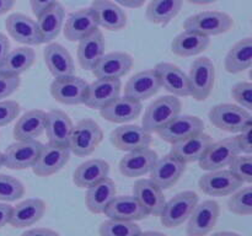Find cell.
Instances as JSON below:
<instances>
[{
  "label": "cell",
  "mask_w": 252,
  "mask_h": 236,
  "mask_svg": "<svg viewBox=\"0 0 252 236\" xmlns=\"http://www.w3.org/2000/svg\"><path fill=\"white\" fill-rule=\"evenodd\" d=\"M252 65V38L240 39L234 44L225 57V70L230 74H239L250 69Z\"/></svg>",
  "instance_id": "cell-37"
},
{
  "label": "cell",
  "mask_w": 252,
  "mask_h": 236,
  "mask_svg": "<svg viewBox=\"0 0 252 236\" xmlns=\"http://www.w3.org/2000/svg\"><path fill=\"white\" fill-rule=\"evenodd\" d=\"M212 143L213 139L211 135L204 132L197 133L181 142L171 144L170 154L176 156L185 164H189V162L198 161Z\"/></svg>",
  "instance_id": "cell-23"
},
{
  "label": "cell",
  "mask_w": 252,
  "mask_h": 236,
  "mask_svg": "<svg viewBox=\"0 0 252 236\" xmlns=\"http://www.w3.org/2000/svg\"><path fill=\"white\" fill-rule=\"evenodd\" d=\"M89 84L84 79L69 75L54 79L51 84V95L63 105L84 103L88 93Z\"/></svg>",
  "instance_id": "cell-9"
},
{
  "label": "cell",
  "mask_w": 252,
  "mask_h": 236,
  "mask_svg": "<svg viewBox=\"0 0 252 236\" xmlns=\"http://www.w3.org/2000/svg\"><path fill=\"white\" fill-rule=\"evenodd\" d=\"M181 101L176 96H162L145 108L143 128L149 133H158L170 120L181 113Z\"/></svg>",
  "instance_id": "cell-2"
},
{
  "label": "cell",
  "mask_w": 252,
  "mask_h": 236,
  "mask_svg": "<svg viewBox=\"0 0 252 236\" xmlns=\"http://www.w3.org/2000/svg\"><path fill=\"white\" fill-rule=\"evenodd\" d=\"M24 194L25 187L19 179L9 175H0V201L15 202Z\"/></svg>",
  "instance_id": "cell-42"
},
{
  "label": "cell",
  "mask_w": 252,
  "mask_h": 236,
  "mask_svg": "<svg viewBox=\"0 0 252 236\" xmlns=\"http://www.w3.org/2000/svg\"><path fill=\"white\" fill-rule=\"evenodd\" d=\"M236 144H238L239 151L245 155L252 154V124L248 125L243 132L239 133L235 137Z\"/></svg>",
  "instance_id": "cell-47"
},
{
  "label": "cell",
  "mask_w": 252,
  "mask_h": 236,
  "mask_svg": "<svg viewBox=\"0 0 252 236\" xmlns=\"http://www.w3.org/2000/svg\"><path fill=\"white\" fill-rule=\"evenodd\" d=\"M231 95L234 100L239 103V106L244 107L245 110H251L252 107V84L246 83H238L231 88Z\"/></svg>",
  "instance_id": "cell-44"
},
{
  "label": "cell",
  "mask_w": 252,
  "mask_h": 236,
  "mask_svg": "<svg viewBox=\"0 0 252 236\" xmlns=\"http://www.w3.org/2000/svg\"><path fill=\"white\" fill-rule=\"evenodd\" d=\"M133 66V58L125 52L103 54L93 69L96 79H121L127 75Z\"/></svg>",
  "instance_id": "cell-18"
},
{
  "label": "cell",
  "mask_w": 252,
  "mask_h": 236,
  "mask_svg": "<svg viewBox=\"0 0 252 236\" xmlns=\"http://www.w3.org/2000/svg\"><path fill=\"white\" fill-rule=\"evenodd\" d=\"M199 188L203 193L213 197H224L238 191L243 182L230 170H216L203 175L198 181Z\"/></svg>",
  "instance_id": "cell-13"
},
{
  "label": "cell",
  "mask_w": 252,
  "mask_h": 236,
  "mask_svg": "<svg viewBox=\"0 0 252 236\" xmlns=\"http://www.w3.org/2000/svg\"><path fill=\"white\" fill-rule=\"evenodd\" d=\"M229 170L240 179L243 183L252 182V157L251 155L235 156L229 164Z\"/></svg>",
  "instance_id": "cell-43"
},
{
  "label": "cell",
  "mask_w": 252,
  "mask_h": 236,
  "mask_svg": "<svg viewBox=\"0 0 252 236\" xmlns=\"http://www.w3.org/2000/svg\"><path fill=\"white\" fill-rule=\"evenodd\" d=\"M64 15H65V11H64L63 5L59 4L58 1L37 15L36 24L43 43H51L53 39L58 37L63 27Z\"/></svg>",
  "instance_id": "cell-30"
},
{
  "label": "cell",
  "mask_w": 252,
  "mask_h": 236,
  "mask_svg": "<svg viewBox=\"0 0 252 236\" xmlns=\"http://www.w3.org/2000/svg\"><path fill=\"white\" fill-rule=\"evenodd\" d=\"M19 103L16 101H1L0 102V127L10 124L20 115Z\"/></svg>",
  "instance_id": "cell-45"
},
{
  "label": "cell",
  "mask_w": 252,
  "mask_h": 236,
  "mask_svg": "<svg viewBox=\"0 0 252 236\" xmlns=\"http://www.w3.org/2000/svg\"><path fill=\"white\" fill-rule=\"evenodd\" d=\"M184 0H152L147 6V19L152 24L166 26L181 11Z\"/></svg>",
  "instance_id": "cell-39"
},
{
  "label": "cell",
  "mask_w": 252,
  "mask_h": 236,
  "mask_svg": "<svg viewBox=\"0 0 252 236\" xmlns=\"http://www.w3.org/2000/svg\"><path fill=\"white\" fill-rule=\"evenodd\" d=\"M209 43V37L185 30L172 39L171 51L179 57H193L203 53L208 48Z\"/></svg>",
  "instance_id": "cell-36"
},
{
  "label": "cell",
  "mask_w": 252,
  "mask_h": 236,
  "mask_svg": "<svg viewBox=\"0 0 252 236\" xmlns=\"http://www.w3.org/2000/svg\"><path fill=\"white\" fill-rule=\"evenodd\" d=\"M115 182L106 177L102 181L97 182L94 186L89 187L85 196V204L89 210L94 214H103L108 204L116 197Z\"/></svg>",
  "instance_id": "cell-34"
},
{
  "label": "cell",
  "mask_w": 252,
  "mask_h": 236,
  "mask_svg": "<svg viewBox=\"0 0 252 236\" xmlns=\"http://www.w3.org/2000/svg\"><path fill=\"white\" fill-rule=\"evenodd\" d=\"M161 88L155 69L139 71L134 74L125 86V96L142 102L143 100L153 97Z\"/></svg>",
  "instance_id": "cell-19"
},
{
  "label": "cell",
  "mask_w": 252,
  "mask_h": 236,
  "mask_svg": "<svg viewBox=\"0 0 252 236\" xmlns=\"http://www.w3.org/2000/svg\"><path fill=\"white\" fill-rule=\"evenodd\" d=\"M73 120L61 110H52L46 113V132L49 144L68 147L69 138L73 130Z\"/></svg>",
  "instance_id": "cell-26"
},
{
  "label": "cell",
  "mask_w": 252,
  "mask_h": 236,
  "mask_svg": "<svg viewBox=\"0 0 252 236\" xmlns=\"http://www.w3.org/2000/svg\"><path fill=\"white\" fill-rule=\"evenodd\" d=\"M117 4L122 5L125 7H129V9H139L144 5L145 0H115Z\"/></svg>",
  "instance_id": "cell-52"
},
{
  "label": "cell",
  "mask_w": 252,
  "mask_h": 236,
  "mask_svg": "<svg viewBox=\"0 0 252 236\" xmlns=\"http://www.w3.org/2000/svg\"><path fill=\"white\" fill-rule=\"evenodd\" d=\"M121 90V79H96L89 85L84 103L94 110H101L120 97Z\"/></svg>",
  "instance_id": "cell-17"
},
{
  "label": "cell",
  "mask_w": 252,
  "mask_h": 236,
  "mask_svg": "<svg viewBox=\"0 0 252 236\" xmlns=\"http://www.w3.org/2000/svg\"><path fill=\"white\" fill-rule=\"evenodd\" d=\"M158 76H159L160 86L169 91L176 97H186L189 96V84L186 73L177 65L171 63H159L155 66Z\"/></svg>",
  "instance_id": "cell-21"
},
{
  "label": "cell",
  "mask_w": 252,
  "mask_h": 236,
  "mask_svg": "<svg viewBox=\"0 0 252 236\" xmlns=\"http://www.w3.org/2000/svg\"><path fill=\"white\" fill-rule=\"evenodd\" d=\"M204 123L201 118L196 116H177L174 119L170 120L166 125L161 128L158 132V135L161 138L164 142L175 144L177 142L186 139L191 135L197 133L203 132Z\"/></svg>",
  "instance_id": "cell-14"
},
{
  "label": "cell",
  "mask_w": 252,
  "mask_h": 236,
  "mask_svg": "<svg viewBox=\"0 0 252 236\" xmlns=\"http://www.w3.org/2000/svg\"><path fill=\"white\" fill-rule=\"evenodd\" d=\"M57 0H30V4H31V9L33 15H39L43 10H46L47 7L51 6L52 4H54Z\"/></svg>",
  "instance_id": "cell-49"
},
{
  "label": "cell",
  "mask_w": 252,
  "mask_h": 236,
  "mask_svg": "<svg viewBox=\"0 0 252 236\" xmlns=\"http://www.w3.org/2000/svg\"><path fill=\"white\" fill-rule=\"evenodd\" d=\"M98 26L108 31H120L127 25V15L111 0H94L91 4Z\"/></svg>",
  "instance_id": "cell-28"
},
{
  "label": "cell",
  "mask_w": 252,
  "mask_h": 236,
  "mask_svg": "<svg viewBox=\"0 0 252 236\" xmlns=\"http://www.w3.org/2000/svg\"><path fill=\"white\" fill-rule=\"evenodd\" d=\"M240 154L235 138H226L217 143H212L202 155L199 166L206 171H216L229 166L231 160Z\"/></svg>",
  "instance_id": "cell-7"
},
{
  "label": "cell",
  "mask_w": 252,
  "mask_h": 236,
  "mask_svg": "<svg viewBox=\"0 0 252 236\" xmlns=\"http://www.w3.org/2000/svg\"><path fill=\"white\" fill-rule=\"evenodd\" d=\"M5 27L10 37L19 43L27 46H38L43 43L36 21L26 15L20 12L9 15L5 20Z\"/></svg>",
  "instance_id": "cell-16"
},
{
  "label": "cell",
  "mask_w": 252,
  "mask_h": 236,
  "mask_svg": "<svg viewBox=\"0 0 252 236\" xmlns=\"http://www.w3.org/2000/svg\"><path fill=\"white\" fill-rule=\"evenodd\" d=\"M20 76L7 75L0 73V100L11 96L20 88Z\"/></svg>",
  "instance_id": "cell-46"
},
{
  "label": "cell",
  "mask_w": 252,
  "mask_h": 236,
  "mask_svg": "<svg viewBox=\"0 0 252 236\" xmlns=\"http://www.w3.org/2000/svg\"><path fill=\"white\" fill-rule=\"evenodd\" d=\"M11 206L5 203H0V229L4 228L6 224H9L10 216H11Z\"/></svg>",
  "instance_id": "cell-50"
},
{
  "label": "cell",
  "mask_w": 252,
  "mask_h": 236,
  "mask_svg": "<svg viewBox=\"0 0 252 236\" xmlns=\"http://www.w3.org/2000/svg\"><path fill=\"white\" fill-rule=\"evenodd\" d=\"M4 166V155L2 152H0V167Z\"/></svg>",
  "instance_id": "cell-57"
},
{
  "label": "cell",
  "mask_w": 252,
  "mask_h": 236,
  "mask_svg": "<svg viewBox=\"0 0 252 236\" xmlns=\"http://www.w3.org/2000/svg\"><path fill=\"white\" fill-rule=\"evenodd\" d=\"M197 203H198V194L196 192L185 191L177 193L165 203L159 215L160 221L165 228H177L189 218Z\"/></svg>",
  "instance_id": "cell-6"
},
{
  "label": "cell",
  "mask_w": 252,
  "mask_h": 236,
  "mask_svg": "<svg viewBox=\"0 0 252 236\" xmlns=\"http://www.w3.org/2000/svg\"><path fill=\"white\" fill-rule=\"evenodd\" d=\"M185 171L186 164L169 152L155 161L154 166L150 170V179L161 189H167L177 183Z\"/></svg>",
  "instance_id": "cell-15"
},
{
  "label": "cell",
  "mask_w": 252,
  "mask_h": 236,
  "mask_svg": "<svg viewBox=\"0 0 252 236\" xmlns=\"http://www.w3.org/2000/svg\"><path fill=\"white\" fill-rule=\"evenodd\" d=\"M43 58L48 70L54 79L74 75L75 65L68 49L59 43H49L44 48Z\"/></svg>",
  "instance_id": "cell-32"
},
{
  "label": "cell",
  "mask_w": 252,
  "mask_h": 236,
  "mask_svg": "<svg viewBox=\"0 0 252 236\" xmlns=\"http://www.w3.org/2000/svg\"><path fill=\"white\" fill-rule=\"evenodd\" d=\"M102 139L103 132L100 125L91 118H85L73 127L68 148L76 156H88L95 151Z\"/></svg>",
  "instance_id": "cell-1"
},
{
  "label": "cell",
  "mask_w": 252,
  "mask_h": 236,
  "mask_svg": "<svg viewBox=\"0 0 252 236\" xmlns=\"http://www.w3.org/2000/svg\"><path fill=\"white\" fill-rule=\"evenodd\" d=\"M212 236H241L236 233H231V231H220V233H216Z\"/></svg>",
  "instance_id": "cell-56"
},
{
  "label": "cell",
  "mask_w": 252,
  "mask_h": 236,
  "mask_svg": "<svg viewBox=\"0 0 252 236\" xmlns=\"http://www.w3.org/2000/svg\"><path fill=\"white\" fill-rule=\"evenodd\" d=\"M105 54V38L100 30L79 41L78 60L84 70H93L97 61Z\"/></svg>",
  "instance_id": "cell-31"
},
{
  "label": "cell",
  "mask_w": 252,
  "mask_h": 236,
  "mask_svg": "<svg viewBox=\"0 0 252 236\" xmlns=\"http://www.w3.org/2000/svg\"><path fill=\"white\" fill-rule=\"evenodd\" d=\"M10 52V42L4 33L0 32V65L2 64L4 59L6 58L7 53Z\"/></svg>",
  "instance_id": "cell-51"
},
{
  "label": "cell",
  "mask_w": 252,
  "mask_h": 236,
  "mask_svg": "<svg viewBox=\"0 0 252 236\" xmlns=\"http://www.w3.org/2000/svg\"><path fill=\"white\" fill-rule=\"evenodd\" d=\"M138 236H166L165 234L159 233V231H144V233H140Z\"/></svg>",
  "instance_id": "cell-55"
},
{
  "label": "cell",
  "mask_w": 252,
  "mask_h": 236,
  "mask_svg": "<svg viewBox=\"0 0 252 236\" xmlns=\"http://www.w3.org/2000/svg\"><path fill=\"white\" fill-rule=\"evenodd\" d=\"M142 102L133 98L122 96L117 97L115 101L101 108V117L112 123H127L137 119L142 113Z\"/></svg>",
  "instance_id": "cell-25"
},
{
  "label": "cell",
  "mask_w": 252,
  "mask_h": 236,
  "mask_svg": "<svg viewBox=\"0 0 252 236\" xmlns=\"http://www.w3.org/2000/svg\"><path fill=\"white\" fill-rule=\"evenodd\" d=\"M98 29L97 20L91 7L71 12L64 26V37L70 42H79Z\"/></svg>",
  "instance_id": "cell-20"
},
{
  "label": "cell",
  "mask_w": 252,
  "mask_h": 236,
  "mask_svg": "<svg viewBox=\"0 0 252 236\" xmlns=\"http://www.w3.org/2000/svg\"><path fill=\"white\" fill-rule=\"evenodd\" d=\"M157 160L158 154L149 148L130 151L121 159L120 172L128 178L144 176L150 172Z\"/></svg>",
  "instance_id": "cell-24"
},
{
  "label": "cell",
  "mask_w": 252,
  "mask_h": 236,
  "mask_svg": "<svg viewBox=\"0 0 252 236\" xmlns=\"http://www.w3.org/2000/svg\"><path fill=\"white\" fill-rule=\"evenodd\" d=\"M209 120L218 129L240 133L252 124V116L248 110L233 103H220L209 111Z\"/></svg>",
  "instance_id": "cell-3"
},
{
  "label": "cell",
  "mask_w": 252,
  "mask_h": 236,
  "mask_svg": "<svg viewBox=\"0 0 252 236\" xmlns=\"http://www.w3.org/2000/svg\"><path fill=\"white\" fill-rule=\"evenodd\" d=\"M228 209L238 215H251L252 214V188L250 186L238 189L228 201Z\"/></svg>",
  "instance_id": "cell-41"
},
{
  "label": "cell",
  "mask_w": 252,
  "mask_h": 236,
  "mask_svg": "<svg viewBox=\"0 0 252 236\" xmlns=\"http://www.w3.org/2000/svg\"><path fill=\"white\" fill-rule=\"evenodd\" d=\"M234 21L230 15L223 11H203L189 16L185 21L186 31L196 32L203 36H218L226 33L233 27Z\"/></svg>",
  "instance_id": "cell-4"
},
{
  "label": "cell",
  "mask_w": 252,
  "mask_h": 236,
  "mask_svg": "<svg viewBox=\"0 0 252 236\" xmlns=\"http://www.w3.org/2000/svg\"><path fill=\"white\" fill-rule=\"evenodd\" d=\"M15 0H0V16L9 12L14 7Z\"/></svg>",
  "instance_id": "cell-53"
},
{
  "label": "cell",
  "mask_w": 252,
  "mask_h": 236,
  "mask_svg": "<svg viewBox=\"0 0 252 236\" xmlns=\"http://www.w3.org/2000/svg\"><path fill=\"white\" fill-rule=\"evenodd\" d=\"M220 214V206L216 201L197 203L187 224V236H206L213 230Z\"/></svg>",
  "instance_id": "cell-10"
},
{
  "label": "cell",
  "mask_w": 252,
  "mask_h": 236,
  "mask_svg": "<svg viewBox=\"0 0 252 236\" xmlns=\"http://www.w3.org/2000/svg\"><path fill=\"white\" fill-rule=\"evenodd\" d=\"M46 127V112L31 110L19 118L14 127V138L16 140H36L43 134Z\"/></svg>",
  "instance_id": "cell-35"
},
{
  "label": "cell",
  "mask_w": 252,
  "mask_h": 236,
  "mask_svg": "<svg viewBox=\"0 0 252 236\" xmlns=\"http://www.w3.org/2000/svg\"><path fill=\"white\" fill-rule=\"evenodd\" d=\"M70 150L68 147L46 144L42 147L32 171L38 177H48L61 171L69 161Z\"/></svg>",
  "instance_id": "cell-11"
},
{
  "label": "cell",
  "mask_w": 252,
  "mask_h": 236,
  "mask_svg": "<svg viewBox=\"0 0 252 236\" xmlns=\"http://www.w3.org/2000/svg\"><path fill=\"white\" fill-rule=\"evenodd\" d=\"M98 233L100 236H138L142 229L134 221L110 219L101 224Z\"/></svg>",
  "instance_id": "cell-40"
},
{
  "label": "cell",
  "mask_w": 252,
  "mask_h": 236,
  "mask_svg": "<svg viewBox=\"0 0 252 236\" xmlns=\"http://www.w3.org/2000/svg\"><path fill=\"white\" fill-rule=\"evenodd\" d=\"M43 144L37 140H16L6 148L4 166L10 170H26L33 166Z\"/></svg>",
  "instance_id": "cell-8"
},
{
  "label": "cell",
  "mask_w": 252,
  "mask_h": 236,
  "mask_svg": "<svg viewBox=\"0 0 252 236\" xmlns=\"http://www.w3.org/2000/svg\"><path fill=\"white\" fill-rule=\"evenodd\" d=\"M110 165L105 160L91 159L83 162L73 174V182L79 188H89L108 177Z\"/></svg>",
  "instance_id": "cell-33"
},
{
  "label": "cell",
  "mask_w": 252,
  "mask_h": 236,
  "mask_svg": "<svg viewBox=\"0 0 252 236\" xmlns=\"http://www.w3.org/2000/svg\"><path fill=\"white\" fill-rule=\"evenodd\" d=\"M46 213V203L39 198H29L12 206L9 224L22 229L32 226L42 219Z\"/></svg>",
  "instance_id": "cell-27"
},
{
  "label": "cell",
  "mask_w": 252,
  "mask_h": 236,
  "mask_svg": "<svg viewBox=\"0 0 252 236\" xmlns=\"http://www.w3.org/2000/svg\"><path fill=\"white\" fill-rule=\"evenodd\" d=\"M111 143L121 151H135L147 149L152 144V133L139 125H121L111 133Z\"/></svg>",
  "instance_id": "cell-12"
},
{
  "label": "cell",
  "mask_w": 252,
  "mask_h": 236,
  "mask_svg": "<svg viewBox=\"0 0 252 236\" xmlns=\"http://www.w3.org/2000/svg\"><path fill=\"white\" fill-rule=\"evenodd\" d=\"M21 236H61L59 233L48 228H36L26 230L21 234Z\"/></svg>",
  "instance_id": "cell-48"
},
{
  "label": "cell",
  "mask_w": 252,
  "mask_h": 236,
  "mask_svg": "<svg viewBox=\"0 0 252 236\" xmlns=\"http://www.w3.org/2000/svg\"><path fill=\"white\" fill-rule=\"evenodd\" d=\"M187 1L196 5H207V4H212V2H216L217 0H187Z\"/></svg>",
  "instance_id": "cell-54"
},
{
  "label": "cell",
  "mask_w": 252,
  "mask_h": 236,
  "mask_svg": "<svg viewBox=\"0 0 252 236\" xmlns=\"http://www.w3.org/2000/svg\"><path fill=\"white\" fill-rule=\"evenodd\" d=\"M34 59H36V54L33 49L30 47L15 48L7 53L6 58L0 65V73L20 76L33 65Z\"/></svg>",
  "instance_id": "cell-38"
},
{
  "label": "cell",
  "mask_w": 252,
  "mask_h": 236,
  "mask_svg": "<svg viewBox=\"0 0 252 236\" xmlns=\"http://www.w3.org/2000/svg\"><path fill=\"white\" fill-rule=\"evenodd\" d=\"M189 84V96L196 101H204L209 97L216 83V66L207 57L198 58L192 63L187 75Z\"/></svg>",
  "instance_id": "cell-5"
},
{
  "label": "cell",
  "mask_w": 252,
  "mask_h": 236,
  "mask_svg": "<svg viewBox=\"0 0 252 236\" xmlns=\"http://www.w3.org/2000/svg\"><path fill=\"white\" fill-rule=\"evenodd\" d=\"M133 193L140 206L145 209L148 215H160L166 201L162 189L157 183H154L150 178L138 179L133 187Z\"/></svg>",
  "instance_id": "cell-22"
},
{
  "label": "cell",
  "mask_w": 252,
  "mask_h": 236,
  "mask_svg": "<svg viewBox=\"0 0 252 236\" xmlns=\"http://www.w3.org/2000/svg\"><path fill=\"white\" fill-rule=\"evenodd\" d=\"M106 216L116 220L137 221L147 218L148 213L134 196H118L112 199L105 210Z\"/></svg>",
  "instance_id": "cell-29"
}]
</instances>
